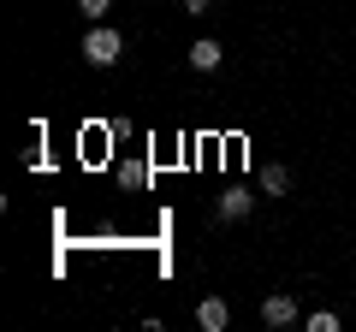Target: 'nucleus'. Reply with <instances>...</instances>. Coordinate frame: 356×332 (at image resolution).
<instances>
[{
	"label": "nucleus",
	"instance_id": "f257e3e1",
	"mask_svg": "<svg viewBox=\"0 0 356 332\" xmlns=\"http://www.w3.org/2000/svg\"><path fill=\"white\" fill-rule=\"evenodd\" d=\"M119 53H125V36H119L113 24H89V30H83V60L95 65V72L119 65Z\"/></svg>",
	"mask_w": 356,
	"mask_h": 332
},
{
	"label": "nucleus",
	"instance_id": "f03ea898",
	"mask_svg": "<svg viewBox=\"0 0 356 332\" xmlns=\"http://www.w3.org/2000/svg\"><path fill=\"white\" fill-rule=\"evenodd\" d=\"M261 320L280 332V326H297V320H303V308H297L291 291H273V297H261Z\"/></svg>",
	"mask_w": 356,
	"mask_h": 332
},
{
	"label": "nucleus",
	"instance_id": "7ed1b4c3",
	"mask_svg": "<svg viewBox=\"0 0 356 332\" xmlns=\"http://www.w3.org/2000/svg\"><path fill=\"white\" fill-rule=\"evenodd\" d=\"M196 326H202V332H226V326H232L226 297H202V303H196Z\"/></svg>",
	"mask_w": 356,
	"mask_h": 332
},
{
	"label": "nucleus",
	"instance_id": "20e7f679",
	"mask_svg": "<svg viewBox=\"0 0 356 332\" xmlns=\"http://www.w3.org/2000/svg\"><path fill=\"white\" fill-rule=\"evenodd\" d=\"M220 60H226V48H220L214 36H196L191 42V65H196V72H220Z\"/></svg>",
	"mask_w": 356,
	"mask_h": 332
},
{
	"label": "nucleus",
	"instance_id": "39448f33",
	"mask_svg": "<svg viewBox=\"0 0 356 332\" xmlns=\"http://www.w3.org/2000/svg\"><path fill=\"white\" fill-rule=\"evenodd\" d=\"M214 214H220V219H250V214H255V196H250V190H226V196L214 202Z\"/></svg>",
	"mask_w": 356,
	"mask_h": 332
},
{
	"label": "nucleus",
	"instance_id": "423d86ee",
	"mask_svg": "<svg viewBox=\"0 0 356 332\" xmlns=\"http://www.w3.org/2000/svg\"><path fill=\"white\" fill-rule=\"evenodd\" d=\"M261 190H267V196H285V190H291V172H285L280 160H273V166H261Z\"/></svg>",
	"mask_w": 356,
	"mask_h": 332
},
{
	"label": "nucleus",
	"instance_id": "0eeeda50",
	"mask_svg": "<svg viewBox=\"0 0 356 332\" xmlns=\"http://www.w3.org/2000/svg\"><path fill=\"white\" fill-rule=\"evenodd\" d=\"M303 332H339V315L332 308H315V315H303Z\"/></svg>",
	"mask_w": 356,
	"mask_h": 332
},
{
	"label": "nucleus",
	"instance_id": "6e6552de",
	"mask_svg": "<svg viewBox=\"0 0 356 332\" xmlns=\"http://www.w3.org/2000/svg\"><path fill=\"white\" fill-rule=\"evenodd\" d=\"M77 13H83V18H89V24H102V18H107V13H113V0H77Z\"/></svg>",
	"mask_w": 356,
	"mask_h": 332
},
{
	"label": "nucleus",
	"instance_id": "1a4fd4ad",
	"mask_svg": "<svg viewBox=\"0 0 356 332\" xmlns=\"http://www.w3.org/2000/svg\"><path fill=\"white\" fill-rule=\"evenodd\" d=\"M208 6H214V0H184V13H191V18H202Z\"/></svg>",
	"mask_w": 356,
	"mask_h": 332
}]
</instances>
